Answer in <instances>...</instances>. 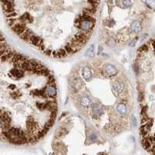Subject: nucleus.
Segmentation results:
<instances>
[{
	"instance_id": "obj_11",
	"label": "nucleus",
	"mask_w": 155,
	"mask_h": 155,
	"mask_svg": "<svg viewBox=\"0 0 155 155\" xmlns=\"http://www.w3.org/2000/svg\"><path fill=\"white\" fill-rule=\"evenodd\" d=\"M81 104L83 107H88L90 105V99H88L87 97H83L81 100Z\"/></svg>"
},
{
	"instance_id": "obj_15",
	"label": "nucleus",
	"mask_w": 155,
	"mask_h": 155,
	"mask_svg": "<svg viewBox=\"0 0 155 155\" xmlns=\"http://www.w3.org/2000/svg\"><path fill=\"white\" fill-rule=\"evenodd\" d=\"M43 52H44V54H46L47 55H48V56H50L51 54H52V51H51L50 49H45Z\"/></svg>"
},
{
	"instance_id": "obj_9",
	"label": "nucleus",
	"mask_w": 155,
	"mask_h": 155,
	"mask_svg": "<svg viewBox=\"0 0 155 155\" xmlns=\"http://www.w3.org/2000/svg\"><path fill=\"white\" fill-rule=\"evenodd\" d=\"M82 75L85 80H89L92 76V73L88 68H84L82 70Z\"/></svg>"
},
{
	"instance_id": "obj_3",
	"label": "nucleus",
	"mask_w": 155,
	"mask_h": 155,
	"mask_svg": "<svg viewBox=\"0 0 155 155\" xmlns=\"http://www.w3.org/2000/svg\"><path fill=\"white\" fill-rule=\"evenodd\" d=\"M55 85H50L49 84L45 88H44V92L45 95L49 96V97H52V98H54V97L57 95V88H55Z\"/></svg>"
},
{
	"instance_id": "obj_14",
	"label": "nucleus",
	"mask_w": 155,
	"mask_h": 155,
	"mask_svg": "<svg viewBox=\"0 0 155 155\" xmlns=\"http://www.w3.org/2000/svg\"><path fill=\"white\" fill-rule=\"evenodd\" d=\"M148 50V47H147L146 44H144V45L142 46L140 48H139V51H145V50Z\"/></svg>"
},
{
	"instance_id": "obj_1",
	"label": "nucleus",
	"mask_w": 155,
	"mask_h": 155,
	"mask_svg": "<svg viewBox=\"0 0 155 155\" xmlns=\"http://www.w3.org/2000/svg\"><path fill=\"white\" fill-rule=\"evenodd\" d=\"M94 24H95V22L87 21V20L82 21L81 23H80V26H79V29L82 32L85 33L90 35L91 33H92V30H93Z\"/></svg>"
},
{
	"instance_id": "obj_8",
	"label": "nucleus",
	"mask_w": 155,
	"mask_h": 155,
	"mask_svg": "<svg viewBox=\"0 0 155 155\" xmlns=\"http://www.w3.org/2000/svg\"><path fill=\"white\" fill-rule=\"evenodd\" d=\"M116 109H117L118 112L120 115H126L127 113V107H126V106H125L123 103L117 105V106H116Z\"/></svg>"
},
{
	"instance_id": "obj_2",
	"label": "nucleus",
	"mask_w": 155,
	"mask_h": 155,
	"mask_svg": "<svg viewBox=\"0 0 155 155\" xmlns=\"http://www.w3.org/2000/svg\"><path fill=\"white\" fill-rule=\"evenodd\" d=\"M92 112L93 118H95V119L98 118L99 116L101 115V113L102 112V106L97 104V103L92 104Z\"/></svg>"
},
{
	"instance_id": "obj_13",
	"label": "nucleus",
	"mask_w": 155,
	"mask_h": 155,
	"mask_svg": "<svg viewBox=\"0 0 155 155\" xmlns=\"http://www.w3.org/2000/svg\"><path fill=\"white\" fill-rule=\"evenodd\" d=\"M122 3L123 4V6H125L126 7H129L130 6V5L132 4V3L130 1H124V2H122Z\"/></svg>"
},
{
	"instance_id": "obj_7",
	"label": "nucleus",
	"mask_w": 155,
	"mask_h": 155,
	"mask_svg": "<svg viewBox=\"0 0 155 155\" xmlns=\"http://www.w3.org/2000/svg\"><path fill=\"white\" fill-rule=\"evenodd\" d=\"M130 30L135 33H140L141 31V25L138 21H134L130 26Z\"/></svg>"
},
{
	"instance_id": "obj_12",
	"label": "nucleus",
	"mask_w": 155,
	"mask_h": 155,
	"mask_svg": "<svg viewBox=\"0 0 155 155\" xmlns=\"http://www.w3.org/2000/svg\"><path fill=\"white\" fill-rule=\"evenodd\" d=\"M85 55L87 56V57H92L93 56H94V46L93 45H92L89 48H88V50L86 51V53H85Z\"/></svg>"
},
{
	"instance_id": "obj_4",
	"label": "nucleus",
	"mask_w": 155,
	"mask_h": 155,
	"mask_svg": "<svg viewBox=\"0 0 155 155\" xmlns=\"http://www.w3.org/2000/svg\"><path fill=\"white\" fill-rule=\"evenodd\" d=\"M104 74L106 76L112 77V76H115L116 74H117V71H116L115 68L113 65L107 64L104 68Z\"/></svg>"
},
{
	"instance_id": "obj_16",
	"label": "nucleus",
	"mask_w": 155,
	"mask_h": 155,
	"mask_svg": "<svg viewBox=\"0 0 155 155\" xmlns=\"http://www.w3.org/2000/svg\"><path fill=\"white\" fill-rule=\"evenodd\" d=\"M132 121H133V123L134 126L137 125V119L135 118V116H134V115L132 116Z\"/></svg>"
},
{
	"instance_id": "obj_10",
	"label": "nucleus",
	"mask_w": 155,
	"mask_h": 155,
	"mask_svg": "<svg viewBox=\"0 0 155 155\" xmlns=\"http://www.w3.org/2000/svg\"><path fill=\"white\" fill-rule=\"evenodd\" d=\"M123 88H124V85L120 82H116V83L113 84V89L116 92H118V93L121 92L123 90Z\"/></svg>"
},
{
	"instance_id": "obj_17",
	"label": "nucleus",
	"mask_w": 155,
	"mask_h": 155,
	"mask_svg": "<svg viewBox=\"0 0 155 155\" xmlns=\"http://www.w3.org/2000/svg\"><path fill=\"white\" fill-rule=\"evenodd\" d=\"M136 41H137V40H136V39H135V40L134 41H131L130 43V46H131V47H133L134 45H135V43H136Z\"/></svg>"
},
{
	"instance_id": "obj_5",
	"label": "nucleus",
	"mask_w": 155,
	"mask_h": 155,
	"mask_svg": "<svg viewBox=\"0 0 155 155\" xmlns=\"http://www.w3.org/2000/svg\"><path fill=\"white\" fill-rule=\"evenodd\" d=\"M29 43L40 47L41 46L44 45V41L42 40V39L41 37H38L36 36H34V35H32L30 38V40L28 41Z\"/></svg>"
},
{
	"instance_id": "obj_6",
	"label": "nucleus",
	"mask_w": 155,
	"mask_h": 155,
	"mask_svg": "<svg viewBox=\"0 0 155 155\" xmlns=\"http://www.w3.org/2000/svg\"><path fill=\"white\" fill-rule=\"evenodd\" d=\"M11 75L16 79H20L23 76V71L21 69L14 68L11 71Z\"/></svg>"
}]
</instances>
